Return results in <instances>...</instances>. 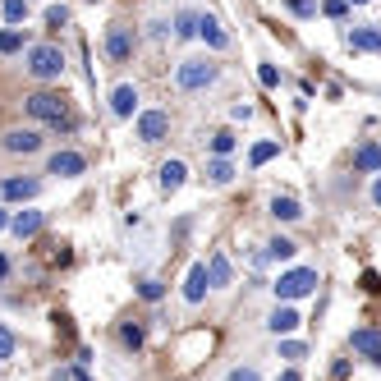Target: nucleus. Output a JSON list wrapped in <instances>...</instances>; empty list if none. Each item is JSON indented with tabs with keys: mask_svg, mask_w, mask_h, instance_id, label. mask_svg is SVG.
<instances>
[{
	"mask_svg": "<svg viewBox=\"0 0 381 381\" xmlns=\"http://www.w3.org/2000/svg\"><path fill=\"white\" fill-rule=\"evenodd\" d=\"M28 74L37 78V83H56V78L64 74V51L60 46H51V42L32 46L28 51Z\"/></svg>",
	"mask_w": 381,
	"mask_h": 381,
	"instance_id": "f257e3e1",
	"label": "nucleus"
},
{
	"mask_svg": "<svg viewBox=\"0 0 381 381\" xmlns=\"http://www.w3.org/2000/svg\"><path fill=\"white\" fill-rule=\"evenodd\" d=\"M271 290H275V299H280V304H294V299H304V294L317 290V271H312V267H294V271H280V280H275Z\"/></svg>",
	"mask_w": 381,
	"mask_h": 381,
	"instance_id": "f03ea898",
	"label": "nucleus"
},
{
	"mask_svg": "<svg viewBox=\"0 0 381 381\" xmlns=\"http://www.w3.org/2000/svg\"><path fill=\"white\" fill-rule=\"evenodd\" d=\"M216 69L212 60H180V69H175V88L180 92H202V88H212L216 83Z\"/></svg>",
	"mask_w": 381,
	"mask_h": 381,
	"instance_id": "7ed1b4c3",
	"label": "nucleus"
},
{
	"mask_svg": "<svg viewBox=\"0 0 381 381\" xmlns=\"http://www.w3.org/2000/svg\"><path fill=\"white\" fill-rule=\"evenodd\" d=\"M23 106H28L32 120H46V124H64V120H69V106H64L60 92H32Z\"/></svg>",
	"mask_w": 381,
	"mask_h": 381,
	"instance_id": "20e7f679",
	"label": "nucleus"
},
{
	"mask_svg": "<svg viewBox=\"0 0 381 381\" xmlns=\"http://www.w3.org/2000/svg\"><path fill=\"white\" fill-rule=\"evenodd\" d=\"M106 56H110V64H124L134 56V28L129 23H110L106 28Z\"/></svg>",
	"mask_w": 381,
	"mask_h": 381,
	"instance_id": "39448f33",
	"label": "nucleus"
},
{
	"mask_svg": "<svg viewBox=\"0 0 381 381\" xmlns=\"http://www.w3.org/2000/svg\"><path fill=\"white\" fill-rule=\"evenodd\" d=\"M166 134H170L166 110H143V115H138V138H143V143H161Z\"/></svg>",
	"mask_w": 381,
	"mask_h": 381,
	"instance_id": "423d86ee",
	"label": "nucleus"
},
{
	"mask_svg": "<svg viewBox=\"0 0 381 381\" xmlns=\"http://www.w3.org/2000/svg\"><path fill=\"white\" fill-rule=\"evenodd\" d=\"M349 345H354V354H363V358H372V363L381 367V331L377 326H358L349 336Z\"/></svg>",
	"mask_w": 381,
	"mask_h": 381,
	"instance_id": "0eeeda50",
	"label": "nucleus"
},
{
	"mask_svg": "<svg viewBox=\"0 0 381 381\" xmlns=\"http://www.w3.org/2000/svg\"><path fill=\"white\" fill-rule=\"evenodd\" d=\"M212 290V271H207V267H193V271L184 275V299H188V304H202V294Z\"/></svg>",
	"mask_w": 381,
	"mask_h": 381,
	"instance_id": "6e6552de",
	"label": "nucleus"
},
{
	"mask_svg": "<svg viewBox=\"0 0 381 381\" xmlns=\"http://www.w3.org/2000/svg\"><path fill=\"white\" fill-rule=\"evenodd\" d=\"M83 170H88L83 152H56L51 156V175H60V180H74V175H83Z\"/></svg>",
	"mask_w": 381,
	"mask_h": 381,
	"instance_id": "1a4fd4ad",
	"label": "nucleus"
},
{
	"mask_svg": "<svg viewBox=\"0 0 381 381\" xmlns=\"http://www.w3.org/2000/svg\"><path fill=\"white\" fill-rule=\"evenodd\" d=\"M37 147H42V134H37V129H10V134H5V152H37Z\"/></svg>",
	"mask_w": 381,
	"mask_h": 381,
	"instance_id": "9d476101",
	"label": "nucleus"
},
{
	"mask_svg": "<svg viewBox=\"0 0 381 381\" xmlns=\"http://www.w3.org/2000/svg\"><path fill=\"white\" fill-rule=\"evenodd\" d=\"M198 37H202L207 46H212V51H225V46H230V32L221 28V23H216L212 14H202V19H198Z\"/></svg>",
	"mask_w": 381,
	"mask_h": 381,
	"instance_id": "9b49d317",
	"label": "nucleus"
},
{
	"mask_svg": "<svg viewBox=\"0 0 381 381\" xmlns=\"http://www.w3.org/2000/svg\"><path fill=\"white\" fill-rule=\"evenodd\" d=\"M110 110H115L120 120H129V115H134V110H138V88H129V83H120V88L110 92Z\"/></svg>",
	"mask_w": 381,
	"mask_h": 381,
	"instance_id": "f8f14e48",
	"label": "nucleus"
},
{
	"mask_svg": "<svg viewBox=\"0 0 381 381\" xmlns=\"http://www.w3.org/2000/svg\"><path fill=\"white\" fill-rule=\"evenodd\" d=\"M354 170H358V175H377L381 170V143H363V147L354 152Z\"/></svg>",
	"mask_w": 381,
	"mask_h": 381,
	"instance_id": "ddd939ff",
	"label": "nucleus"
},
{
	"mask_svg": "<svg viewBox=\"0 0 381 381\" xmlns=\"http://www.w3.org/2000/svg\"><path fill=\"white\" fill-rule=\"evenodd\" d=\"M42 225H46V212H19L14 221H10V230H14L19 239H32Z\"/></svg>",
	"mask_w": 381,
	"mask_h": 381,
	"instance_id": "4468645a",
	"label": "nucleus"
},
{
	"mask_svg": "<svg viewBox=\"0 0 381 381\" xmlns=\"http://www.w3.org/2000/svg\"><path fill=\"white\" fill-rule=\"evenodd\" d=\"M299 321H304V317H299V312H294L290 304H280V308H275V312H271V317H267V326H271L275 336H290V331H294V326H299Z\"/></svg>",
	"mask_w": 381,
	"mask_h": 381,
	"instance_id": "2eb2a0df",
	"label": "nucleus"
},
{
	"mask_svg": "<svg viewBox=\"0 0 381 381\" xmlns=\"http://www.w3.org/2000/svg\"><path fill=\"white\" fill-rule=\"evenodd\" d=\"M349 46H354V51H381V28H372V23L349 28Z\"/></svg>",
	"mask_w": 381,
	"mask_h": 381,
	"instance_id": "dca6fc26",
	"label": "nucleus"
},
{
	"mask_svg": "<svg viewBox=\"0 0 381 381\" xmlns=\"http://www.w3.org/2000/svg\"><path fill=\"white\" fill-rule=\"evenodd\" d=\"M37 188H42L37 180H5V184H0V193H5L10 202H19V198H23V202L37 198Z\"/></svg>",
	"mask_w": 381,
	"mask_h": 381,
	"instance_id": "f3484780",
	"label": "nucleus"
},
{
	"mask_svg": "<svg viewBox=\"0 0 381 381\" xmlns=\"http://www.w3.org/2000/svg\"><path fill=\"white\" fill-rule=\"evenodd\" d=\"M184 180H188V166H184V161H166V166H161V188H166V193L184 188Z\"/></svg>",
	"mask_w": 381,
	"mask_h": 381,
	"instance_id": "a211bd4d",
	"label": "nucleus"
},
{
	"mask_svg": "<svg viewBox=\"0 0 381 381\" xmlns=\"http://www.w3.org/2000/svg\"><path fill=\"white\" fill-rule=\"evenodd\" d=\"M271 216L275 221H304V207H299L294 198H280V193H275L271 198Z\"/></svg>",
	"mask_w": 381,
	"mask_h": 381,
	"instance_id": "6ab92c4d",
	"label": "nucleus"
},
{
	"mask_svg": "<svg viewBox=\"0 0 381 381\" xmlns=\"http://www.w3.org/2000/svg\"><path fill=\"white\" fill-rule=\"evenodd\" d=\"M207 271H212V290H221V285H230V258L225 253H212V262H207Z\"/></svg>",
	"mask_w": 381,
	"mask_h": 381,
	"instance_id": "aec40b11",
	"label": "nucleus"
},
{
	"mask_svg": "<svg viewBox=\"0 0 381 381\" xmlns=\"http://www.w3.org/2000/svg\"><path fill=\"white\" fill-rule=\"evenodd\" d=\"M198 19H202V14H193V10H184V14L175 19V37H180V42H188V37H198Z\"/></svg>",
	"mask_w": 381,
	"mask_h": 381,
	"instance_id": "412c9836",
	"label": "nucleus"
},
{
	"mask_svg": "<svg viewBox=\"0 0 381 381\" xmlns=\"http://www.w3.org/2000/svg\"><path fill=\"white\" fill-rule=\"evenodd\" d=\"M207 180H212V184H230V180H234V166H230L225 156H212V166H207Z\"/></svg>",
	"mask_w": 381,
	"mask_h": 381,
	"instance_id": "4be33fe9",
	"label": "nucleus"
},
{
	"mask_svg": "<svg viewBox=\"0 0 381 381\" xmlns=\"http://www.w3.org/2000/svg\"><path fill=\"white\" fill-rule=\"evenodd\" d=\"M294 253H299L294 239H271V244H267V258H275V262H290Z\"/></svg>",
	"mask_w": 381,
	"mask_h": 381,
	"instance_id": "5701e85b",
	"label": "nucleus"
},
{
	"mask_svg": "<svg viewBox=\"0 0 381 381\" xmlns=\"http://www.w3.org/2000/svg\"><path fill=\"white\" fill-rule=\"evenodd\" d=\"M275 152H280V143H253V152H248V166H267Z\"/></svg>",
	"mask_w": 381,
	"mask_h": 381,
	"instance_id": "b1692460",
	"label": "nucleus"
},
{
	"mask_svg": "<svg viewBox=\"0 0 381 381\" xmlns=\"http://www.w3.org/2000/svg\"><path fill=\"white\" fill-rule=\"evenodd\" d=\"M14 51H23V32L5 28V32H0V56H14Z\"/></svg>",
	"mask_w": 381,
	"mask_h": 381,
	"instance_id": "393cba45",
	"label": "nucleus"
},
{
	"mask_svg": "<svg viewBox=\"0 0 381 381\" xmlns=\"http://www.w3.org/2000/svg\"><path fill=\"white\" fill-rule=\"evenodd\" d=\"M230 152H234V134H230V129L212 134V156H230Z\"/></svg>",
	"mask_w": 381,
	"mask_h": 381,
	"instance_id": "a878e982",
	"label": "nucleus"
},
{
	"mask_svg": "<svg viewBox=\"0 0 381 381\" xmlns=\"http://www.w3.org/2000/svg\"><path fill=\"white\" fill-rule=\"evenodd\" d=\"M280 358L299 363V358H308V345H304V340H280Z\"/></svg>",
	"mask_w": 381,
	"mask_h": 381,
	"instance_id": "bb28decb",
	"label": "nucleus"
},
{
	"mask_svg": "<svg viewBox=\"0 0 381 381\" xmlns=\"http://www.w3.org/2000/svg\"><path fill=\"white\" fill-rule=\"evenodd\" d=\"M28 19V0H5V23H23Z\"/></svg>",
	"mask_w": 381,
	"mask_h": 381,
	"instance_id": "cd10ccee",
	"label": "nucleus"
},
{
	"mask_svg": "<svg viewBox=\"0 0 381 381\" xmlns=\"http://www.w3.org/2000/svg\"><path fill=\"white\" fill-rule=\"evenodd\" d=\"M138 294H143L147 304H156V299L166 294V285H161V280H143V285H138Z\"/></svg>",
	"mask_w": 381,
	"mask_h": 381,
	"instance_id": "c85d7f7f",
	"label": "nucleus"
},
{
	"mask_svg": "<svg viewBox=\"0 0 381 381\" xmlns=\"http://www.w3.org/2000/svg\"><path fill=\"white\" fill-rule=\"evenodd\" d=\"M120 340L129 345V349H138V345H143V326H138V321H129V326L120 331Z\"/></svg>",
	"mask_w": 381,
	"mask_h": 381,
	"instance_id": "c756f323",
	"label": "nucleus"
},
{
	"mask_svg": "<svg viewBox=\"0 0 381 381\" xmlns=\"http://www.w3.org/2000/svg\"><path fill=\"white\" fill-rule=\"evenodd\" d=\"M345 10H349V0H321V14L326 19H345Z\"/></svg>",
	"mask_w": 381,
	"mask_h": 381,
	"instance_id": "7c9ffc66",
	"label": "nucleus"
},
{
	"mask_svg": "<svg viewBox=\"0 0 381 381\" xmlns=\"http://www.w3.org/2000/svg\"><path fill=\"white\" fill-rule=\"evenodd\" d=\"M46 23H51V28H64V23H69V10H64V5H51V10H46Z\"/></svg>",
	"mask_w": 381,
	"mask_h": 381,
	"instance_id": "2f4dec72",
	"label": "nucleus"
},
{
	"mask_svg": "<svg viewBox=\"0 0 381 381\" xmlns=\"http://www.w3.org/2000/svg\"><path fill=\"white\" fill-rule=\"evenodd\" d=\"M258 78H262V88H280V69H275V64H262Z\"/></svg>",
	"mask_w": 381,
	"mask_h": 381,
	"instance_id": "473e14b6",
	"label": "nucleus"
},
{
	"mask_svg": "<svg viewBox=\"0 0 381 381\" xmlns=\"http://www.w3.org/2000/svg\"><path fill=\"white\" fill-rule=\"evenodd\" d=\"M225 381H262V372H258V367H230Z\"/></svg>",
	"mask_w": 381,
	"mask_h": 381,
	"instance_id": "72a5a7b5",
	"label": "nucleus"
},
{
	"mask_svg": "<svg viewBox=\"0 0 381 381\" xmlns=\"http://www.w3.org/2000/svg\"><path fill=\"white\" fill-rule=\"evenodd\" d=\"M14 331H10V326H0V358H10V354H14Z\"/></svg>",
	"mask_w": 381,
	"mask_h": 381,
	"instance_id": "f704fd0d",
	"label": "nucleus"
},
{
	"mask_svg": "<svg viewBox=\"0 0 381 381\" xmlns=\"http://www.w3.org/2000/svg\"><path fill=\"white\" fill-rule=\"evenodd\" d=\"M285 5H290V10H294V14H299V19L317 14V5H312V0H285Z\"/></svg>",
	"mask_w": 381,
	"mask_h": 381,
	"instance_id": "c9c22d12",
	"label": "nucleus"
},
{
	"mask_svg": "<svg viewBox=\"0 0 381 381\" xmlns=\"http://www.w3.org/2000/svg\"><path fill=\"white\" fill-rule=\"evenodd\" d=\"M358 285H363L367 294H377V290H381V275H377V271H363V275H358Z\"/></svg>",
	"mask_w": 381,
	"mask_h": 381,
	"instance_id": "e433bc0d",
	"label": "nucleus"
},
{
	"mask_svg": "<svg viewBox=\"0 0 381 381\" xmlns=\"http://www.w3.org/2000/svg\"><path fill=\"white\" fill-rule=\"evenodd\" d=\"M248 115H253V106H248V101H239V106L230 110V120H248Z\"/></svg>",
	"mask_w": 381,
	"mask_h": 381,
	"instance_id": "4c0bfd02",
	"label": "nucleus"
},
{
	"mask_svg": "<svg viewBox=\"0 0 381 381\" xmlns=\"http://www.w3.org/2000/svg\"><path fill=\"white\" fill-rule=\"evenodd\" d=\"M345 377H349V363H345V358H340V363L331 367V381H345Z\"/></svg>",
	"mask_w": 381,
	"mask_h": 381,
	"instance_id": "58836bf2",
	"label": "nucleus"
},
{
	"mask_svg": "<svg viewBox=\"0 0 381 381\" xmlns=\"http://www.w3.org/2000/svg\"><path fill=\"white\" fill-rule=\"evenodd\" d=\"M372 202L381 207V175H377V184H372Z\"/></svg>",
	"mask_w": 381,
	"mask_h": 381,
	"instance_id": "ea45409f",
	"label": "nucleus"
},
{
	"mask_svg": "<svg viewBox=\"0 0 381 381\" xmlns=\"http://www.w3.org/2000/svg\"><path fill=\"white\" fill-rule=\"evenodd\" d=\"M280 381H304V377H299V372L290 367V372H280Z\"/></svg>",
	"mask_w": 381,
	"mask_h": 381,
	"instance_id": "a19ab883",
	"label": "nucleus"
},
{
	"mask_svg": "<svg viewBox=\"0 0 381 381\" xmlns=\"http://www.w3.org/2000/svg\"><path fill=\"white\" fill-rule=\"evenodd\" d=\"M10 221H14V216H10V212H5V207H0V230L10 225Z\"/></svg>",
	"mask_w": 381,
	"mask_h": 381,
	"instance_id": "79ce46f5",
	"label": "nucleus"
},
{
	"mask_svg": "<svg viewBox=\"0 0 381 381\" xmlns=\"http://www.w3.org/2000/svg\"><path fill=\"white\" fill-rule=\"evenodd\" d=\"M5 271H10V262H5V258H0V275H5Z\"/></svg>",
	"mask_w": 381,
	"mask_h": 381,
	"instance_id": "37998d69",
	"label": "nucleus"
},
{
	"mask_svg": "<svg viewBox=\"0 0 381 381\" xmlns=\"http://www.w3.org/2000/svg\"><path fill=\"white\" fill-rule=\"evenodd\" d=\"M354 5H367V0H354Z\"/></svg>",
	"mask_w": 381,
	"mask_h": 381,
	"instance_id": "c03bdc74",
	"label": "nucleus"
}]
</instances>
